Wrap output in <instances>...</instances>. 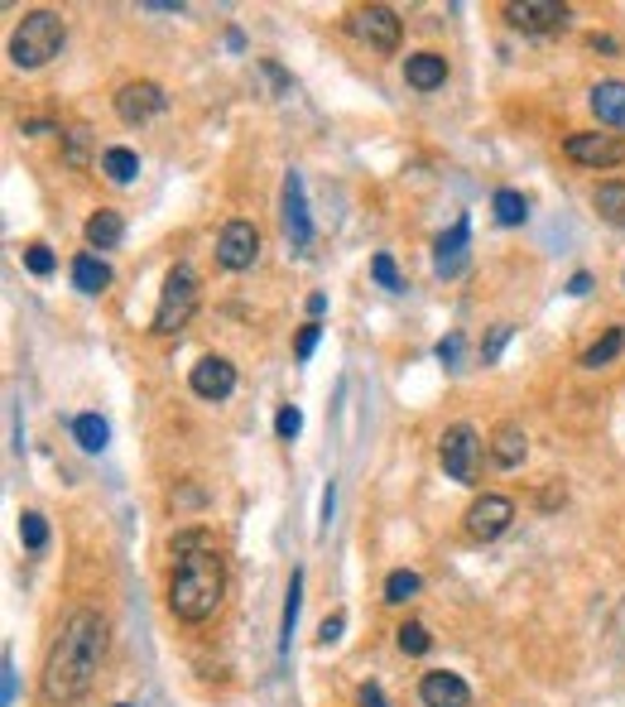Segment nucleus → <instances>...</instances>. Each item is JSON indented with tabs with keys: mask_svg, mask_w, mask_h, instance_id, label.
<instances>
[{
	"mask_svg": "<svg viewBox=\"0 0 625 707\" xmlns=\"http://www.w3.org/2000/svg\"><path fill=\"white\" fill-rule=\"evenodd\" d=\"M20 535H24V549L39 554L49 544V525H44V515L30 511V515H20Z\"/></svg>",
	"mask_w": 625,
	"mask_h": 707,
	"instance_id": "c85d7f7f",
	"label": "nucleus"
},
{
	"mask_svg": "<svg viewBox=\"0 0 625 707\" xmlns=\"http://www.w3.org/2000/svg\"><path fill=\"white\" fill-rule=\"evenodd\" d=\"M164 106H169V97L159 83H126L116 92V116H121L126 126H144L150 116L164 111Z\"/></svg>",
	"mask_w": 625,
	"mask_h": 707,
	"instance_id": "1a4fd4ad",
	"label": "nucleus"
},
{
	"mask_svg": "<svg viewBox=\"0 0 625 707\" xmlns=\"http://www.w3.org/2000/svg\"><path fill=\"white\" fill-rule=\"evenodd\" d=\"M457 356H462V338L438 342V362H443V366H457Z\"/></svg>",
	"mask_w": 625,
	"mask_h": 707,
	"instance_id": "e433bc0d",
	"label": "nucleus"
},
{
	"mask_svg": "<svg viewBox=\"0 0 625 707\" xmlns=\"http://www.w3.org/2000/svg\"><path fill=\"white\" fill-rule=\"evenodd\" d=\"M362 707H390V703H385V693H380L376 684H366V688H362Z\"/></svg>",
	"mask_w": 625,
	"mask_h": 707,
	"instance_id": "58836bf2",
	"label": "nucleus"
},
{
	"mask_svg": "<svg viewBox=\"0 0 625 707\" xmlns=\"http://www.w3.org/2000/svg\"><path fill=\"white\" fill-rule=\"evenodd\" d=\"M395 635H400V650H405V655H429V645H433V640H429V625H419V621H405Z\"/></svg>",
	"mask_w": 625,
	"mask_h": 707,
	"instance_id": "cd10ccee",
	"label": "nucleus"
},
{
	"mask_svg": "<svg viewBox=\"0 0 625 707\" xmlns=\"http://www.w3.org/2000/svg\"><path fill=\"white\" fill-rule=\"evenodd\" d=\"M505 20L525 34H553L568 24V6H558V0H520V6H505Z\"/></svg>",
	"mask_w": 625,
	"mask_h": 707,
	"instance_id": "9d476101",
	"label": "nucleus"
},
{
	"mask_svg": "<svg viewBox=\"0 0 625 707\" xmlns=\"http://www.w3.org/2000/svg\"><path fill=\"white\" fill-rule=\"evenodd\" d=\"M592 203H596V212H602L606 222L625 226V183H596Z\"/></svg>",
	"mask_w": 625,
	"mask_h": 707,
	"instance_id": "393cba45",
	"label": "nucleus"
},
{
	"mask_svg": "<svg viewBox=\"0 0 625 707\" xmlns=\"http://www.w3.org/2000/svg\"><path fill=\"white\" fill-rule=\"evenodd\" d=\"M505 342H510V323H496V332H491V342H486V362H496Z\"/></svg>",
	"mask_w": 625,
	"mask_h": 707,
	"instance_id": "c9c22d12",
	"label": "nucleus"
},
{
	"mask_svg": "<svg viewBox=\"0 0 625 707\" xmlns=\"http://www.w3.org/2000/svg\"><path fill=\"white\" fill-rule=\"evenodd\" d=\"M106 660V621L97 611L77 607L63 617L58 635L49 645V660H44V698L49 703H83L91 684H97V669Z\"/></svg>",
	"mask_w": 625,
	"mask_h": 707,
	"instance_id": "f257e3e1",
	"label": "nucleus"
},
{
	"mask_svg": "<svg viewBox=\"0 0 625 707\" xmlns=\"http://www.w3.org/2000/svg\"><path fill=\"white\" fill-rule=\"evenodd\" d=\"M419 698L429 707H472V688L462 674H448V669H433L419 678Z\"/></svg>",
	"mask_w": 625,
	"mask_h": 707,
	"instance_id": "f8f14e48",
	"label": "nucleus"
},
{
	"mask_svg": "<svg viewBox=\"0 0 625 707\" xmlns=\"http://www.w3.org/2000/svg\"><path fill=\"white\" fill-rule=\"evenodd\" d=\"M121 236H126V217L116 207H101L87 217V246L111 250V246H121Z\"/></svg>",
	"mask_w": 625,
	"mask_h": 707,
	"instance_id": "6ab92c4d",
	"label": "nucleus"
},
{
	"mask_svg": "<svg viewBox=\"0 0 625 707\" xmlns=\"http://www.w3.org/2000/svg\"><path fill=\"white\" fill-rule=\"evenodd\" d=\"M116 707H130V703H116Z\"/></svg>",
	"mask_w": 625,
	"mask_h": 707,
	"instance_id": "79ce46f5",
	"label": "nucleus"
},
{
	"mask_svg": "<svg viewBox=\"0 0 625 707\" xmlns=\"http://www.w3.org/2000/svg\"><path fill=\"white\" fill-rule=\"evenodd\" d=\"M588 101H592L596 121H606V126H621V130H625V83H616V77H611V83H596Z\"/></svg>",
	"mask_w": 625,
	"mask_h": 707,
	"instance_id": "f3484780",
	"label": "nucleus"
},
{
	"mask_svg": "<svg viewBox=\"0 0 625 707\" xmlns=\"http://www.w3.org/2000/svg\"><path fill=\"white\" fill-rule=\"evenodd\" d=\"M443 77H448V58H443V53L423 49V53H409V58H405V83L414 87V92L443 87Z\"/></svg>",
	"mask_w": 625,
	"mask_h": 707,
	"instance_id": "dca6fc26",
	"label": "nucleus"
},
{
	"mask_svg": "<svg viewBox=\"0 0 625 707\" xmlns=\"http://www.w3.org/2000/svg\"><path fill=\"white\" fill-rule=\"evenodd\" d=\"M101 173H106L111 183H136V173H140L136 150H126V144H111V150H101Z\"/></svg>",
	"mask_w": 625,
	"mask_h": 707,
	"instance_id": "412c9836",
	"label": "nucleus"
},
{
	"mask_svg": "<svg viewBox=\"0 0 625 707\" xmlns=\"http://www.w3.org/2000/svg\"><path fill=\"white\" fill-rule=\"evenodd\" d=\"M438 458H443V472L452 482H476V458H482V438H476L472 424H452L438 443Z\"/></svg>",
	"mask_w": 625,
	"mask_h": 707,
	"instance_id": "39448f33",
	"label": "nucleus"
},
{
	"mask_svg": "<svg viewBox=\"0 0 625 707\" xmlns=\"http://www.w3.org/2000/svg\"><path fill=\"white\" fill-rule=\"evenodd\" d=\"M73 289H83V293H101V289H111V265L97 260L91 250H83V256L73 260Z\"/></svg>",
	"mask_w": 625,
	"mask_h": 707,
	"instance_id": "aec40b11",
	"label": "nucleus"
},
{
	"mask_svg": "<svg viewBox=\"0 0 625 707\" xmlns=\"http://www.w3.org/2000/svg\"><path fill=\"white\" fill-rule=\"evenodd\" d=\"M370 275H376L380 289H405V279H400V270H395L390 256H376V260H370Z\"/></svg>",
	"mask_w": 625,
	"mask_h": 707,
	"instance_id": "7c9ffc66",
	"label": "nucleus"
},
{
	"mask_svg": "<svg viewBox=\"0 0 625 707\" xmlns=\"http://www.w3.org/2000/svg\"><path fill=\"white\" fill-rule=\"evenodd\" d=\"M299 429H303V415H299L294 405H284V409L274 415V433H279V438H299Z\"/></svg>",
	"mask_w": 625,
	"mask_h": 707,
	"instance_id": "2f4dec72",
	"label": "nucleus"
},
{
	"mask_svg": "<svg viewBox=\"0 0 625 707\" xmlns=\"http://www.w3.org/2000/svg\"><path fill=\"white\" fill-rule=\"evenodd\" d=\"M621 346H625V332H621V328H606V332H602V342H592L588 352H582V366H588V371H596V366L616 362V356H621Z\"/></svg>",
	"mask_w": 625,
	"mask_h": 707,
	"instance_id": "5701e85b",
	"label": "nucleus"
},
{
	"mask_svg": "<svg viewBox=\"0 0 625 707\" xmlns=\"http://www.w3.org/2000/svg\"><path fill=\"white\" fill-rule=\"evenodd\" d=\"M327 309V299H323V293H309V313L317 318V313H323Z\"/></svg>",
	"mask_w": 625,
	"mask_h": 707,
	"instance_id": "a19ab883",
	"label": "nucleus"
},
{
	"mask_svg": "<svg viewBox=\"0 0 625 707\" xmlns=\"http://www.w3.org/2000/svg\"><path fill=\"white\" fill-rule=\"evenodd\" d=\"M510 519H515V505L510 501H505V496H482L467 511V535L482 539V544L486 539H500L505 529H510Z\"/></svg>",
	"mask_w": 625,
	"mask_h": 707,
	"instance_id": "9b49d317",
	"label": "nucleus"
},
{
	"mask_svg": "<svg viewBox=\"0 0 625 707\" xmlns=\"http://www.w3.org/2000/svg\"><path fill=\"white\" fill-rule=\"evenodd\" d=\"M73 438H77V443H83L87 452H101L106 438H111V429H106L101 415H77V419H73Z\"/></svg>",
	"mask_w": 625,
	"mask_h": 707,
	"instance_id": "a878e982",
	"label": "nucleus"
},
{
	"mask_svg": "<svg viewBox=\"0 0 625 707\" xmlns=\"http://www.w3.org/2000/svg\"><path fill=\"white\" fill-rule=\"evenodd\" d=\"M467 236H472V226H467V217H462V222H452L448 232L433 242V270L443 275V279H452L462 265H467Z\"/></svg>",
	"mask_w": 625,
	"mask_h": 707,
	"instance_id": "4468645a",
	"label": "nucleus"
},
{
	"mask_svg": "<svg viewBox=\"0 0 625 707\" xmlns=\"http://www.w3.org/2000/svg\"><path fill=\"white\" fill-rule=\"evenodd\" d=\"M63 39H68V24H63L58 10H30V15L20 20V30L10 34V63L24 73L44 68V63L58 58Z\"/></svg>",
	"mask_w": 625,
	"mask_h": 707,
	"instance_id": "7ed1b4c3",
	"label": "nucleus"
},
{
	"mask_svg": "<svg viewBox=\"0 0 625 707\" xmlns=\"http://www.w3.org/2000/svg\"><path fill=\"white\" fill-rule=\"evenodd\" d=\"M588 289H592V275H573V279H568V293H573V299H582Z\"/></svg>",
	"mask_w": 625,
	"mask_h": 707,
	"instance_id": "ea45409f",
	"label": "nucleus"
},
{
	"mask_svg": "<svg viewBox=\"0 0 625 707\" xmlns=\"http://www.w3.org/2000/svg\"><path fill=\"white\" fill-rule=\"evenodd\" d=\"M193 309H197V270H193V265H174L169 279H164V293H159L154 332H159V338H174L179 328H188Z\"/></svg>",
	"mask_w": 625,
	"mask_h": 707,
	"instance_id": "20e7f679",
	"label": "nucleus"
},
{
	"mask_svg": "<svg viewBox=\"0 0 625 707\" xmlns=\"http://www.w3.org/2000/svg\"><path fill=\"white\" fill-rule=\"evenodd\" d=\"M299 602H303V572L289 578V602H284V617H279V655H289V640H294V625H299Z\"/></svg>",
	"mask_w": 625,
	"mask_h": 707,
	"instance_id": "4be33fe9",
	"label": "nucleus"
},
{
	"mask_svg": "<svg viewBox=\"0 0 625 707\" xmlns=\"http://www.w3.org/2000/svg\"><path fill=\"white\" fill-rule=\"evenodd\" d=\"M68 140H73V150H68V159H73V164H83V144H87V130L77 126V130H73Z\"/></svg>",
	"mask_w": 625,
	"mask_h": 707,
	"instance_id": "4c0bfd02",
	"label": "nucleus"
},
{
	"mask_svg": "<svg viewBox=\"0 0 625 707\" xmlns=\"http://www.w3.org/2000/svg\"><path fill=\"white\" fill-rule=\"evenodd\" d=\"M563 150L573 164H588V169H611V164H625V140L621 136H596V130H578V136L563 140Z\"/></svg>",
	"mask_w": 625,
	"mask_h": 707,
	"instance_id": "0eeeda50",
	"label": "nucleus"
},
{
	"mask_svg": "<svg viewBox=\"0 0 625 707\" xmlns=\"http://www.w3.org/2000/svg\"><path fill=\"white\" fill-rule=\"evenodd\" d=\"M529 452V438L520 424H500L496 433H491V458H496V467H520Z\"/></svg>",
	"mask_w": 625,
	"mask_h": 707,
	"instance_id": "a211bd4d",
	"label": "nucleus"
},
{
	"mask_svg": "<svg viewBox=\"0 0 625 707\" xmlns=\"http://www.w3.org/2000/svg\"><path fill=\"white\" fill-rule=\"evenodd\" d=\"M342 625H347V617H342V611H332V617L323 621V625H317V645H337V635H342Z\"/></svg>",
	"mask_w": 625,
	"mask_h": 707,
	"instance_id": "f704fd0d",
	"label": "nucleus"
},
{
	"mask_svg": "<svg viewBox=\"0 0 625 707\" xmlns=\"http://www.w3.org/2000/svg\"><path fill=\"white\" fill-rule=\"evenodd\" d=\"M419 587H423L419 572H409V568L390 572V578H385V602H409V597H419Z\"/></svg>",
	"mask_w": 625,
	"mask_h": 707,
	"instance_id": "bb28decb",
	"label": "nucleus"
},
{
	"mask_svg": "<svg viewBox=\"0 0 625 707\" xmlns=\"http://www.w3.org/2000/svg\"><path fill=\"white\" fill-rule=\"evenodd\" d=\"M491 212H496V222H500V226H520V222L529 217V203H525V193L500 189L496 197H491Z\"/></svg>",
	"mask_w": 625,
	"mask_h": 707,
	"instance_id": "b1692460",
	"label": "nucleus"
},
{
	"mask_svg": "<svg viewBox=\"0 0 625 707\" xmlns=\"http://www.w3.org/2000/svg\"><path fill=\"white\" fill-rule=\"evenodd\" d=\"M284 232L294 246L313 242V222H309V203H303V173H289L284 179Z\"/></svg>",
	"mask_w": 625,
	"mask_h": 707,
	"instance_id": "2eb2a0df",
	"label": "nucleus"
},
{
	"mask_svg": "<svg viewBox=\"0 0 625 707\" xmlns=\"http://www.w3.org/2000/svg\"><path fill=\"white\" fill-rule=\"evenodd\" d=\"M193 395H203V399H226L236 390V366L226 362V356H203V362L193 366Z\"/></svg>",
	"mask_w": 625,
	"mask_h": 707,
	"instance_id": "ddd939ff",
	"label": "nucleus"
},
{
	"mask_svg": "<svg viewBox=\"0 0 625 707\" xmlns=\"http://www.w3.org/2000/svg\"><path fill=\"white\" fill-rule=\"evenodd\" d=\"M174 578H169V611L179 621H207L212 611L222 607V592H226V568H222V554L212 549V539L203 529H183L174 539Z\"/></svg>",
	"mask_w": 625,
	"mask_h": 707,
	"instance_id": "f03ea898",
	"label": "nucleus"
},
{
	"mask_svg": "<svg viewBox=\"0 0 625 707\" xmlns=\"http://www.w3.org/2000/svg\"><path fill=\"white\" fill-rule=\"evenodd\" d=\"M352 34L362 39V44H370L376 53H395V49H400L405 24H400V15H395L390 6H362L352 15Z\"/></svg>",
	"mask_w": 625,
	"mask_h": 707,
	"instance_id": "423d86ee",
	"label": "nucleus"
},
{
	"mask_svg": "<svg viewBox=\"0 0 625 707\" xmlns=\"http://www.w3.org/2000/svg\"><path fill=\"white\" fill-rule=\"evenodd\" d=\"M317 338H323V328H317V323H303V332H299V342H294V356H299V362H309V356H313V346H317Z\"/></svg>",
	"mask_w": 625,
	"mask_h": 707,
	"instance_id": "72a5a7b5",
	"label": "nucleus"
},
{
	"mask_svg": "<svg viewBox=\"0 0 625 707\" xmlns=\"http://www.w3.org/2000/svg\"><path fill=\"white\" fill-rule=\"evenodd\" d=\"M24 270H30V275H39V279H44V275H53V250L49 246H24Z\"/></svg>",
	"mask_w": 625,
	"mask_h": 707,
	"instance_id": "c756f323",
	"label": "nucleus"
},
{
	"mask_svg": "<svg viewBox=\"0 0 625 707\" xmlns=\"http://www.w3.org/2000/svg\"><path fill=\"white\" fill-rule=\"evenodd\" d=\"M260 260V232L250 222H226L217 236V265L222 270H250Z\"/></svg>",
	"mask_w": 625,
	"mask_h": 707,
	"instance_id": "6e6552de",
	"label": "nucleus"
},
{
	"mask_svg": "<svg viewBox=\"0 0 625 707\" xmlns=\"http://www.w3.org/2000/svg\"><path fill=\"white\" fill-rule=\"evenodd\" d=\"M0 707H15V660H0Z\"/></svg>",
	"mask_w": 625,
	"mask_h": 707,
	"instance_id": "473e14b6",
	"label": "nucleus"
}]
</instances>
